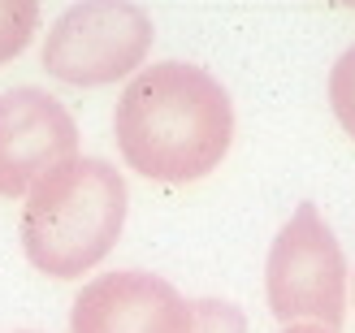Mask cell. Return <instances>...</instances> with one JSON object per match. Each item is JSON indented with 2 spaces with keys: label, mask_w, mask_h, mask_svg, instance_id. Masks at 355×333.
<instances>
[{
  "label": "cell",
  "mask_w": 355,
  "mask_h": 333,
  "mask_svg": "<svg viewBox=\"0 0 355 333\" xmlns=\"http://www.w3.org/2000/svg\"><path fill=\"white\" fill-rule=\"evenodd\" d=\"M69 333H247V321L230 303H191L165 277L130 269L83 286L69 312Z\"/></svg>",
  "instance_id": "4"
},
{
  "label": "cell",
  "mask_w": 355,
  "mask_h": 333,
  "mask_svg": "<svg viewBox=\"0 0 355 333\" xmlns=\"http://www.w3.org/2000/svg\"><path fill=\"white\" fill-rule=\"evenodd\" d=\"M121 161L152 182H195L212 173L234 138V104L200 65L156 61L126 82L113 113Z\"/></svg>",
  "instance_id": "1"
},
{
  "label": "cell",
  "mask_w": 355,
  "mask_h": 333,
  "mask_svg": "<svg viewBox=\"0 0 355 333\" xmlns=\"http://www.w3.org/2000/svg\"><path fill=\"white\" fill-rule=\"evenodd\" d=\"M269 312L282 325L312 321L329 333L343 329L347 316V260L316 204H299L282 225L264 264Z\"/></svg>",
  "instance_id": "3"
},
{
  "label": "cell",
  "mask_w": 355,
  "mask_h": 333,
  "mask_svg": "<svg viewBox=\"0 0 355 333\" xmlns=\"http://www.w3.org/2000/svg\"><path fill=\"white\" fill-rule=\"evenodd\" d=\"M40 26V5L35 0H0V65L13 61L31 44Z\"/></svg>",
  "instance_id": "7"
},
{
  "label": "cell",
  "mask_w": 355,
  "mask_h": 333,
  "mask_svg": "<svg viewBox=\"0 0 355 333\" xmlns=\"http://www.w3.org/2000/svg\"><path fill=\"white\" fill-rule=\"evenodd\" d=\"M329 104H334V117L343 121V130L355 138V44L329 69Z\"/></svg>",
  "instance_id": "8"
},
{
  "label": "cell",
  "mask_w": 355,
  "mask_h": 333,
  "mask_svg": "<svg viewBox=\"0 0 355 333\" xmlns=\"http://www.w3.org/2000/svg\"><path fill=\"white\" fill-rule=\"evenodd\" d=\"M126 182L109 161L78 156L31 190L22 213L26 260L48 277H83L126 225Z\"/></svg>",
  "instance_id": "2"
},
{
  "label": "cell",
  "mask_w": 355,
  "mask_h": 333,
  "mask_svg": "<svg viewBox=\"0 0 355 333\" xmlns=\"http://www.w3.org/2000/svg\"><path fill=\"white\" fill-rule=\"evenodd\" d=\"M282 333H329V329H321V325H286Z\"/></svg>",
  "instance_id": "9"
},
{
  "label": "cell",
  "mask_w": 355,
  "mask_h": 333,
  "mask_svg": "<svg viewBox=\"0 0 355 333\" xmlns=\"http://www.w3.org/2000/svg\"><path fill=\"white\" fill-rule=\"evenodd\" d=\"M152 39V17L139 5L83 0L48 26L44 69L69 87H109L144 65Z\"/></svg>",
  "instance_id": "5"
},
{
  "label": "cell",
  "mask_w": 355,
  "mask_h": 333,
  "mask_svg": "<svg viewBox=\"0 0 355 333\" xmlns=\"http://www.w3.org/2000/svg\"><path fill=\"white\" fill-rule=\"evenodd\" d=\"M69 161H78V126L61 100L40 87L0 96V195H26Z\"/></svg>",
  "instance_id": "6"
}]
</instances>
